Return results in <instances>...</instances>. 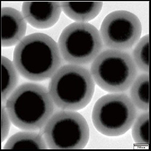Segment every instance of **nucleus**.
I'll list each match as a JSON object with an SVG mask.
<instances>
[{"label": "nucleus", "mask_w": 151, "mask_h": 151, "mask_svg": "<svg viewBox=\"0 0 151 151\" xmlns=\"http://www.w3.org/2000/svg\"><path fill=\"white\" fill-rule=\"evenodd\" d=\"M48 91L57 107L63 110L77 111L91 102L95 82L87 68L78 65H66L52 76Z\"/></svg>", "instance_id": "obj_3"}, {"label": "nucleus", "mask_w": 151, "mask_h": 151, "mask_svg": "<svg viewBox=\"0 0 151 151\" xmlns=\"http://www.w3.org/2000/svg\"><path fill=\"white\" fill-rule=\"evenodd\" d=\"M132 136L135 142L139 145H149V112L141 114L133 124Z\"/></svg>", "instance_id": "obj_16"}, {"label": "nucleus", "mask_w": 151, "mask_h": 151, "mask_svg": "<svg viewBox=\"0 0 151 151\" xmlns=\"http://www.w3.org/2000/svg\"><path fill=\"white\" fill-rule=\"evenodd\" d=\"M98 30L88 23L75 22L61 33L58 47L61 56L71 64L87 65L94 60L103 48Z\"/></svg>", "instance_id": "obj_7"}, {"label": "nucleus", "mask_w": 151, "mask_h": 151, "mask_svg": "<svg viewBox=\"0 0 151 151\" xmlns=\"http://www.w3.org/2000/svg\"><path fill=\"white\" fill-rule=\"evenodd\" d=\"M12 123L18 128L36 131L44 127L54 110V103L45 87L25 83L17 87L6 101Z\"/></svg>", "instance_id": "obj_2"}, {"label": "nucleus", "mask_w": 151, "mask_h": 151, "mask_svg": "<svg viewBox=\"0 0 151 151\" xmlns=\"http://www.w3.org/2000/svg\"><path fill=\"white\" fill-rule=\"evenodd\" d=\"M47 149L44 137L36 132H22L16 133L7 140L4 149Z\"/></svg>", "instance_id": "obj_12"}, {"label": "nucleus", "mask_w": 151, "mask_h": 151, "mask_svg": "<svg viewBox=\"0 0 151 151\" xmlns=\"http://www.w3.org/2000/svg\"><path fill=\"white\" fill-rule=\"evenodd\" d=\"M131 100L140 110H149V75L142 74L135 79L130 89Z\"/></svg>", "instance_id": "obj_13"}, {"label": "nucleus", "mask_w": 151, "mask_h": 151, "mask_svg": "<svg viewBox=\"0 0 151 151\" xmlns=\"http://www.w3.org/2000/svg\"><path fill=\"white\" fill-rule=\"evenodd\" d=\"M13 63L19 73L34 81L52 78L60 68L61 57L57 42L43 33L29 35L17 45Z\"/></svg>", "instance_id": "obj_1"}, {"label": "nucleus", "mask_w": 151, "mask_h": 151, "mask_svg": "<svg viewBox=\"0 0 151 151\" xmlns=\"http://www.w3.org/2000/svg\"><path fill=\"white\" fill-rule=\"evenodd\" d=\"M136 118V107L127 95L121 93L101 97L95 102L91 115L95 129L110 137L124 134Z\"/></svg>", "instance_id": "obj_5"}, {"label": "nucleus", "mask_w": 151, "mask_h": 151, "mask_svg": "<svg viewBox=\"0 0 151 151\" xmlns=\"http://www.w3.org/2000/svg\"><path fill=\"white\" fill-rule=\"evenodd\" d=\"M133 60L144 72H149V35L144 36L137 43L133 51Z\"/></svg>", "instance_id": "obj_15"}, {"label": "nucleus", "mask_w": 151, "mask_h": 151, "mask_svg": "<svg viewBox=\"0 0 151 151\" xmlns=\"http://www.w3.org/2000/svg\"><path fill=\"white\" fill-rule=\"evenodd\" d=\"M2 101H7L8 97L15 90L18 81V71L13 62L6 57H2Z\"/></svg>", "instance_id": "obj_14"}, {"label": "nucleus", "mask_w": 151, "mask_h": 151, "mask_svg": "<svg viewBox=\"0 0 151 151\" xmlns=\"http://www.w3.org/2000/svg\"><path fill=\"white\" fill-rule=\"evenodd\" d=\"M62 11L60 2H24L22 7L23 16L27 23L36 29H45L54 26Z\"/></svg>", "instance_id": "obj_9"}, {"label": "nucleus", "mask_w": 151, "mask_h": 151, "mask_svg": "<svg viewBox=\"0 0 151 151\" xmlns=\"http://www.w3.org/2000/svg\"><path fill=\"white\" fill-rule=\"evenodd\" d=\"M43 137L50 149H83L89 139V128L83 116L63 110L52 115L43 127Z\"/></svg>", "instance_id": "obj_6"}, {"label": "nucleus", "mask_w": 151, "mask_h": 151, "mask_svg": "<svg viewBox=\"0 0 151 151\" xmlns=\"http://www.w3.org/2000/svg\"><path fill=\"white\" fill-rule=\"evenodd\" d=\"M142 24L130 12L118 10L109 13L102 21L100 34L103 44L111 49H130L140 40Z\"/></svg>", "instance_id": "obj_8"}, {"label": "nucleus", "mask_w": 151, "mask_h": 151, "mask_svg": "<svg viewBox=\"0 0 151 151\" xmlns=\"http://www.w3.org/2000/svg\"><path fill=\"white\" fill-rule=\"evenodd\" d=\"M2 47L17 45L25 37L27 21L22 13L13 8L2 7Z\"/></svg>", "instance_id": "obj_10"}, {"label": "nucleus", "mask_w": 151, "mask_h": 151, "mask_svg": "<svg viewBox=\"0 0 151 151\" xmlns=\"http://www.w3.org/2000/svg\"><path fill=\"white\" fill-rule=\"evenodd\" d=\"M65 14L77 22L87 23L96 18L102 9L103 2H60Z\"/></svg>", "instance_id": "obj_11"}, {"label": "nucleus", "mask_w": 151, "mask_h": 151, "mask_svg": "<svg viewBox=\"0 0 151 151\" xmlns=\"http://www.w3.org/2000/svg\"><path fill=\"white\" fill-rule=\"evenodd\" d=\"M95 83L109 93L127 91L137 75V68L132 56L124 51L107 49L100 53L91 66Z\"/></svg>", "instance_id": "obj_4"}, {"label": "nucleus", "mask_w": 151, "mask_h": 151, "mask_svg": "<svg viewBox=\"0 0 151 151\" xmlns=\"http://www.w3.org/2000/svg\"><path fill=\"white\" fill-rule=\"evenodd\" d=\"M11 119L9 117L6 107L2 106V141L4 142V140L7 137L9 128L11 127Z\"/></svg>", "instance_id": "obj_17"}]
</instances>
